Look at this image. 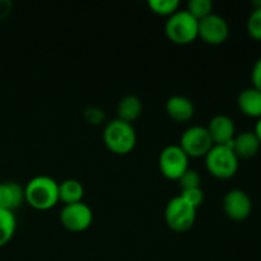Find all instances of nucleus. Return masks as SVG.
I'll return each mask as SVG.
<instances>
[{
	"mask_svg": "<svg viewBox=\"0 0 261 261\" xmlns=\"http://www.w3.org/2000/svg\"><path fill=\"white\" fill-rule=\"evenodd\" d=\"M24 201L36 211L53 209L59 203V184L50 176H36L25 185Z\"/></svg>",
	"mask_w": 261,
	"mask_h": 261,
	"instance_id": "1",
	"label": "nucleus"
},
{
	"mask_svg": "<svg viewBox=\"0 0 261 261\" xmlns=\"http://www.w3.org/2000/svg\"><path fill=\"white\" fill-rule=\"evenodd\" d=\"M103 143L107 149L117 155H126L137 145V133L134 126L120 119L107 122L103 130Z\"/></svg>",
	"mask_w": 261,
	"mask_h": 261,
	"instance_id": "2",
	"label": "nucleus"
},
{
	"mask_svg": "<svg viewBox=\"0 0 261 261\" xmlns=\"http://www.w3.org/2000/svg\"><path fill=\"white\" fill-rule=\"evenodd\" d=\"M165 33L168 40L176 45H189L199 36V20H196L188 10H177L167 18Z\"/></svg>",
	"mask_w": 261,
	"mask_h": 261,
	"instance_id": "3",
	"label": "nucleus"
},
{
	"mask_svg": "<svg viewBox=\"0 0 261 261\" xmlns=\"http://www.w3.org/2000/svg\"><path fill=\"white\" fill-rule=\"evenodd\" d=\"M205 167L213 177L228 180L239 171V157L231 145H213L205 155Z\"/></svg>",
	"mask_w": 261,
	"mask_h": 261,
	"instance_id": "4",
	"label": "nucleus"
},
{
	"mask_svg": "<svg viewBox=\"0 0 261 261\" xmlns=\"http://www.w3.org/2000/svg\"><path fill=\"white\" fill-rule=\"evenodd\" d=\"M195 206L178 195L171 199L165 209V221L170 229L175 232H186L194 226L196 219Z\"/></svg>",
	"mask_w": 261,
	"mask_h": 261,
	"instance_id": "5",
	"label": "nucleus"
},
{
	"mask_svg": "<svg viewBox=\"0 0 261 261\" xmlns=\"http://www.w3.org/2000/svg\"><path fill=\"white\" fill-rule=\"evenodd\" d=\"M189 160L180 145H167L161 152L158 158V167L161 173L168 180L177 181L189 170Z\"/></svg>",
	"mask_w": 261,
	"mask_h": 261,
	"instance_id": "6",
	"label": "nucleus"
},
{
	"mask_svg": "<svg viewBox=\"0 0 261 261\" xmlns=\"http://www.w3.org/2000/svg\"><path fill=\"white\" fill-rule=\"evenodd\" d=\"M59 219H60L61 226L66 231L79 233V232L87 231L91 227L93 222V212L83 201L69 204V205L63 206Z\"/></svg>",
	"mask_w": 261,
	"mask_h": 261,
	"instance_id": "7",
	"label": "nucleus"
},
{
	"mask_svg": "<svg viewBox=\"0 0 261 261\" xmlns=\"http://www.w3.org/2000/svg\"><path fill=\"white\" fill-rule=\"evenodd\" d=\"M178 145L189 158H200L205 157L214 144L206 127L196 125L184 132Z\"/></svg>",
	"mask_w": 261,
	"mask_h": 261,
	"instance_id": "8",
	"label": "nucleus"
},
{
	"mask_svg": "<svg viewBox=\"0 0 261 261\" xmlns=\"http://www.w3.org/2000/svg\"><path fill=\"white\" fill-rule=\"evenodd\" d=\"M229 27L223 17L212 13L204 19L199 20V38L205 43L217 46L223 43L228 38Z\"/></svg>",
	"mask_w": 261,
	"mask_h": 261,
	"instance_id": "9",
	"label": "nucleus"
},
{
	"mask_svg": "<svg viewBox=\"0 0 261 261\" xmlns=\"http://www.w3.org/2000/svg\"><path fill=\"white\" fill-rule=\"evenodd\" d=\"M223 211L233 221H245L251 214V199L247 193L240 189L228 191L223 198Z\"/></svg>",
	"mask_w": 261,
	"mask_h": 261,
	"instance_id": "10",
	"label": "nucleus"
},
{
	"mask_svg": "<svg viewBox=\"0 0 261 261\" xmlns=\"http://www.w3.org/2000/svg\"><path fill=\"white\" fill-rule=\"evenodd\" d=\"M214 145H227L236 137L234 122L227 115H217L206 126Z\"/></svg>",
	"mask_w": 261,
	"mask_h": 261,
	"instance_id": "11",
	"label": "nucleus"
},
{
	"mask_svg": "<svg viewBox=\"0 0 261 261\" xmlns=\"http://www.w3.org/2000/svg\"><path fill=\"white\" fill-rule=\"evenodd\" d=\"M24 203V188L13 181L0 182V209L14 212Z\"/></svg>",
	"mask_w": 261,
	"mask_h": 261,
	"instance_id": "12",
	"label": "nucleus"
},
{
	"mask_svg": "<svg viewBox=\"0 0 261 261\" xmlns=\"http://www.w3.org/2000/svg\"><path fill=\"white\" fill-rule=\"evenodd\" d=\"M166 112L173 121L186 122L194 117L195 107L188 97L172 96L166 102Z\"/></svg>",
	"mask_w": 261,
	"mask_h": 261,
	"instance_id": "13",
	"label": "nucleus"
},
{
	"mask_svg": "<svg viewBox=\"0 0 261 261\" xmlns=\"http://www.w3.org/2000/svg\"><path fill=\"white\" fill-rule=\"evenodd\" d=\"M231 148L236 155L240 158H252L259 153L260 150V142L257 139L256 134L254 132H244L241 134L236 135L231 143H229Z\"/></svg>",
	"mask_w": 261,
	"mask_h": 261,
	"instance_id": "14",
	"label": "nucleus"
},
{
	"mask_svg": "<svg viewBox=\"0 0 261 261\" xmlns=\"http://www.w3.org/2000/svg\"><path fill=\"white\" fill-rule=\"evenodd\" d=\"M239 109L249 117H261V92L256 88H246L240 93L237 99Z\"/></svg>",
	"mask_w": 261,
	"mask_h": 261,
	"instance_id": "15",
	"label": "nucleus"
},
{
	"mask_svg": "<svg viewBox=\"0 0 261 261\" xmlns=\"http://www.w3.org/2000/svg\"><path fill=\"white\" fill-rule=\"evenodd\" d=\"M143 112V103L139 97L129 94L120 99L117 105V119L132 124L138 120Z\"/></svg>",
	"mask_w": 261,
	"mask_h": 261,
	"instance_id": "16",
	"label": "nucleus"
},
{
	"mask_svg": "<svg viewBox=\"0 0 261 261\" xmlns=\"http://www.w3.org/2000/svg\"><path fill=\"white\" fill-rule=\"evenodd\" d=\"M84 188L81 181L69 178L59 184V201L64 205L75 204L83 201Z\"/></svg>",
	"mask_w": 261,
	"mask_h": 261,
	"instance_id": "17",
	"label": "nucleus"
},
{
	"mask_svg": "<svg viewBox=\"0 0 261 261\" xmlns=\"http://www.w3.org/2000/svg\"><path fill=\"white\" fill-rule=\"evenodd\" d=\"M17 229L14 212L0 209V247H4L13 239Z\"/></svg>",
	"mask_w": 261,
	"mask_h": 261,
	"instance_id": "18",
	"label": "nucleus"
},
{
	"mask_svg": "<svg viewBox=\"0 0 261 261\" xmlns=\"http://www.w3.org/2000/svg\"><path fill=\"white\" fill-rule=\"evenodd\" d=\"M148 7L154 14L168 18L177 12L180 2L177 0H149Z\"/></svg>",
	"mask_w": 261,
	"mask_h": 261,
	"instance_id": "19",
	"label": "nucleus"
},
{
	"mask_svg": "<svg viewBox=\"0 0 261 261\" xmlns=\"http://www.w3.org/2000/svg\"><path fill=\"white\" fill-rule=\"evenodd\" d=\"M186 10L196 20H201L213 13V3L211 0H190Z\"/></svg>",
	"mask_w": 261,
	"mask_h": 261,
	"instance_id": "20",
	"label": "nucleus"
},
{
	"mask_svg": "<svg viewBox=\"0 0 261 261\" xmlns=\"http://www.w3.org/2000/svg\"><path fill=\"white\" fill-rule=\"evenodd\" d=\"M178 185H180L181 191L184 190H189V189H196V188H200V184H201V178L200 175L196 172L195 170H190L189 168L182 176L177 180Z\"/></svg>",
	"mask_w": 261,
	"mask_h": 261,
	"instance_id": "21",
	"label": "nucleus"
},
{
	"mask_svg": "<svg viewBox=\"0 0 261 261\" xmlns=\"http://www.w3.org/2000/svg\"><path fill=\"white\" fill-rule=\"evenodd\" d=\"M247 32L252 38L261 41V8H255L247 20Z\"/></svg>",
	"mask_w": 261,
	"mask_h": 261,
	"instance_id": "22",
	"label": "nucleus"
},
{
	"mask_svg": "<svg viewBox=\"0 0 261 261\" xmlns=\"http://www.w3.org/2000/svg\"><path fill=\"white\" fill-rule=\"evenodd\" d=\"M184 199L189 201L193 206H195L196 209L200 208L204 203V191L201 190V188L196 189H189V190L181 191L180 194Z\"/></svg>",
	"mask_w": 261,
	"mask_h": 261,
	"instance_id": "23",
	"label": "nucleus"
},
{
	"mask_svg": "<svg viewBox=\"0 0 261 261\" xmlns=\"http://www.w3.org/2000/svg\"><path fill=\"white\" fill-rule=\"evenodd\" d=\"M84 115H86L87 121H89L91 124H94V125L101 124V122L105 120L103 111L99 109H96V107H89V109L84 112Z\"/></svg>",
	"mask_w": 261,
	"mask_h": 261,
	"instance_id": "24",
	"label": "nucleus"
},
{
	"mask_svg": "<svg viewBox=\"0 0 261 261\" xmlns=\"http://www.w3.org/2000/svg\"><path fill=\"white\" fill-rule=\"evenodd\" d=\"M251 79L252 84H254V88H256L257 91L261 92V58L255 63L254 68H252Z\"/></svg>",
	"mask_w": 261,
	"mask_h": 261,
	"instance_id": "25",
	"label": "nucleus"
},
{
	"mask_svg": "<svg viewBox=\"0 0 261 261\" xmlns=\"http://www.w3.org/2000/svg\"><path fill=\"white\" fill-rule=\"evenodd\" d=\"M12 9V3L7 0H0V19L7 17Z\"/></svg>",
	"mask_w": 261,
	"mask_h": 261,
	"instance_id": "26",
	"label": "nucleus"
},
{
	"mask_svg": "<svg viewBox=\"0 0 261 261\" xmlns=\"http://www.w3.org/2000/svg\"><path fill=\"white\" fill-rule=\"evenodd\" d=\"M255 134H256L257 139H259L260 144H261V117L260 119H257V122H256V126H255Z\"/></svg>",
	"mask_w": 261,
	"mask_h": 261,
	"instance_id": "27",
	"label": "nucleus"
}]
</instances>
